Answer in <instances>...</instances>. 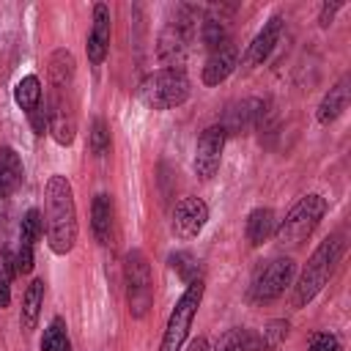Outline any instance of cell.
<instances>
[{
  "mask_svg": "<svg viewBox=\"0 0 351 351\" xmlns=\"http://www.w3.org/2000/svg\"><path fill=\"white\" fill-rule=\"evenodd\" d=\"M44 233L55 255H69L77 244V203L71 181L60 173L49 176L44 184Z\"/></svg>",
  "mask_w": 351,
  "mask_h": 351,
  "instance_id": "1",
  "label": "cell"
},
{
  "mask_svg": "<svg viewBox=\"0 0 351 351\" xmlns=\"http://www.w3.org/2000/svg\"><path fill=\"white\" fill-rule=\"evenodd\" d=\"M343 247L346 244H343V236L340 233L324 239L315 247V252L310 255V261L304 263V269H302V274H299V280L293 285V307H307L324 291V285L329 282L335 266L340 263Z\"/></svg>",
  "mask_w": 351,
  "mask_h": 351,
  "instance_id": "2",
  "label": "cell"
},
{
  "mask_svg": "<svg viewBox=\"0 0 351 351\" xmlns=\"http://www.w3.org/2000/svg\"><path fill=\"white\" fill-rule=\"evenodd\" d=\"M326 208H329V206H326V197H324V195H315V192L302 195V197L291 206V211L285 214V219L274 228L277 244H282V247H299L304 239L313 236V230H315L318 222L324 219Z\"/></svg>",
  "mask_w": 351,
  "mask_h": 351,
  "instance_id": "3",
  "label": "cell"
},
{
  "mask_svg": "<svg viewBox=\"0 0 351 351\" xmlns=\"http://www.w3.org/2000/svg\"><path fill=\"white\" fill-rule=\"evenodd\" d=\"M137 96L151 110L181 107L189 99V77L184 74V69H156L148 77H143Z\"/></svg>",
  "mask_w": 351,
  "mask_h": 351,
  "instance_id": "4",
  "label": "cell"
},
{
  "mask_svg": "<svg viewBox=\"0 0 351 351\" xmlns=\"http://www.w3.org/2000/svg\"><path fill=\"white\" fill-rule=\"evenodd\" d=\"M195 22H197V14L195 8L184 5L178 8L176 19H170L159 36V60L167 66V69H178L184 66L186 55H189V44H192V30H195Z\"/></svg>",
  "mask_w": 351,
  "mask_h": 351,
  "instance_id": "5",
  "label": "cell"
},
{
  "mask_svg": "<svg viewBox=\"0 0 351 351\" xmlns=\"http://www.w3.org/2000/svg\"><path fill=\"white\" fill-rule=\"evenodd\" d=\"M203 280L197 282H189L186 291L181 293V299L176 302L170 318H167V326H165V335H162V343H159V351H181L186 337H189V326L195 321V313L203 302Z\"/></svg>",
  "mask_w": 351,
  "mask_h": 351,
  "instance_id": "6",
  "label": "cell"
},
{
  "mask_svg": "<svg viewBox=\"0 0 351 351\" xmlns=\"http://www.w3.org/2000/svg\"><path fill=\"white\" fill-rule=\"evenodd\" d=\"M123 277H126L129 313H132V318H143L154 304V280H151V263L140 250L126 252Z\"/></svg>",
  "mask_w": 351,
  "mask_h": 351,
  "instance_id": "7",
  "label": "cell"
},
{
  "mask_svg": "<svg viewBox=\"0 0 351 351\" xmlns=\"http://www.w3.org/2000/svg\"><path fill=\"white\" fill-rule=\"evenodd\" d=\"M293 274H296V263L291 258H271L266 266L258 269V274L252 277V285H250V296L252 302L263 304V302H271L277 299L291 282H293Z\"/></svg>",
  "mask_w": 351,
  "mask_h": 351,
  "instance_id": "8",
  "label": "cell"
},
{
  "mask_svg": "<svg viewBox=\"0 0 351 351\" xmlns=\"http://www.w3.org/2000/svg\"><path fill=\"white\" fill-rule=\"evenodd\" d=\"M225 129L219 123L214 126H206L197 137V145H195V159H192V167H195V176L200 181H211L219 170V162H222V148H225Z\"/></svg>",
  "mask_w": 351,
  "mask_h": 351,
  "instance_id": "9",
  "label": "cell"
},
{
  "mask_svg": "<svg viewBox=\"0 0 351 351\" xmlns=\"http://www.w3.org/2000/svg\"><path fill=\"white\" fill-rule=\"evenodd\" d=\"M208 222V206L200 197H184L173 211V233L178 239H195Z\"/></svg>",
  "mask_w": 351,
  "mask_h": 351,
  "instance_id": "10",
  "label": "cell"
},
{
  "mask_svg": "<svg viewBox=\"0 0 351 351\" xmlns=\"http://www.w3.org/2000/svg\"><path fill=\"white\" fill-rule=\"evenodd\" d=\"M110 8L104 3H96L93 5V25H90V33H88V44H85V52H88V60L93 66H101L107 52H110Z\"/></svg>",
  "mask_w": 351,
  "mask_h": 351,
  "instance_id": "11",
  "label": "cell"
},
{
  "mask_svg": "<svg viewBox=\"0 0 351 351\" xmlns=\"http://www.w3.org/2000/svg\"><path fill=\"white\" fill-rule=\"evenodd\" d=\"M282 27H285V19L280 16V14H274L269 22H263V27L258 30V36L252 38V44L247 47V55H244V66H261L269 55H271V49L277 47V41H280V36H282Z\"/></svg>",
  "mask_w": 351,
  "mask_h": 351,
  "instance_id": "12",
  "label": "cell"
},
{
  "mask_svg": "<svg viewBox=\"0 0 351 351\" xmlns=\"http://www.w3.org/2000/svg\"><path fill=\"white\" fill-rule=\"evenodd\" d=\"M47 112H49V129L47 132L52 134V140L58 145H71L77 126H74V115H71L69 104L63 101L60 90H55V96L47 101Z\"/></svg>",
  "mask_w": 351,
  "mask_h": 351,
  "instance_id": "13",
  "label": "cell"
},
{
  "mask_svg": "<svg viewBox=\"0 0 351 351\" xmlns=\"http://www.w3.org/2000/svg\"><path fill=\"white\" fill-rule=\"evenodd\" d=\"M236 66H239V49L228 41L225 47H219V49H214L211 55H208V60H206V66H203V85H219V82H225L233 71H236Z\"/></svg>",
  "mask_w": 351,
  "mask_h": 351,
  "instance_id": "14",
  "label": "cell"
},
{
  "mask_svg": "<svg viewBox=\"0 0 351 351\" xmlns=\"http://www.w3.org/2000/svg\"><path fill=\"white\" fill-rule=\"evenodd\" d=\"M261 112H263V101L261 99H244V101L233 104L225 112V121L219 126L225 129V134H244L258 123Z\"/></svg>",
  "mask_w": 351,
  "mask_h": 351,
  "instance_id": "15",
  "label": "cell"
},
{
  "mask_svg": "<svg viewBox=\"0 0 351 351\" xmlns=\"http://www.w3.org/2000/svg\"><path fill=\"white\" fill-rule=\"evenodd\" d=\"M112 222H115V208H112V197L99 192L90 203V230L93 239L99 244H110L112 239Z\"/></svg>",
  "mask_w": 351,
  "mask_h": 351,
  "instance_id": "16",
  "label": "cell"
},
{
  "mask_svg": "<svg viewBox=\"0 0 351 351\" xmlns=\"http://www.w3.org/2000/svg\"><path fill=\"white\" fill-rule=\"evenodd\" d=\"M22 176H25V167L19 154L11 145H0V200L11 197L19 189Z\"/></svg>",
  "mask_w": 351,
  "mask_h": 351,
  "instance_id": "17",
  "label": "cell"
},
{
  "mask_svg": "<svg viewBox=\"0 0 351 351\" xmlns=\"http://www.w3.org/2000/svg\"><path fill=\"white\" fill-rule=\"evenodd\" d=\"M346 107H348V77H340L326 93H324V99H321V104H318V123H324V126H329L332 121H337L343 112H346Z\"/></svg>",
  "mask_w": 351,
  "mask_h": 351,
  "instance_id": "18",
  "label": "cell"
},
{
  "mask_svg": "<svg viewBox=\"0 0 351 351\" xmlns=\"http://www.w3.org/2000/svg\"><path fill=\"white\" fill-rule=\"evenodd\" d=\"M41 304H44V280L36 277L25 293H22V310H19V324L25 332H33L36 324H38V315H41Z\"/></svg>",
  "mask_w": 351,
  "mask_h": 351,
  "instance_id": "19",
  "label": "cell"
},
{
  "mask_svg": "<svg viewBox=\"0 0 351 351\" xmlns=\"http://www.w3.org/2000/svg\"><path fill=\"white\" fill-rule=\"evenodd\" d=\"M277 219H274V211L271 208H252L250 211V217H247V225H244V233H247V241L252 244V247H261L271 233H274V225Z\"/></svg>",
  "mask_w": 351,
  "mask_h": 351,
  "instance_id": "20",
  "label": "cell"
},
{
  "mask_svg": "<svg viewBox=\"0 0 351 351\" xmlns=\"http://www.w3.org/2000/svg\"><path fill=\"white\" fill-rule=\"evenodd\" d=\"M74 77V55L69 49H55L49 55V80L55 90H66Z\"/></svg>",
  "mask_w": 351,
  "mask_h": 351,
  "instance_id": "21",
  "label": "cell"
},
{
  "mask_svg": "<svg viewBox=\"0 0 351 351\" xmlns=\"http://www.w3.org/2000/svg\"><path fill=\"white\" fill-rule=\"evenodd\" d=\"M217 351H263V346H261L258 332H252L247 326H239V329H230L219 337Z\"/></svg>",
  "mask_w": 351,
  "mask_h": 351,
  "instance_id": "22",
  "label": "cell"
},
{
  "mask_svg": "<svg viewBox=\"0 0 351 351\" xmlns=\"http://www.w3.org/2000/svg\"><path fill=\"white\" fill-rule=\"evenodd\" d=\"M14 101H16L19 110L33 112V110L41 104V80H38L36 74L22 77V80L16 82V88H14Z\"/></svg>",
  "mask_w": 351,
  "mask_h": 351,
  "instance_id": "23",
  "label": "cell"
},
{
  "mask_svg": "<svg viewBox=\"0 0 351 351\" xmlns=\"http://www.w3.org/2000/svg\"><path fill=\"white\" fill-rule=\"evenodd\" d=\"M170 269L189 285V282H197L200 280V271H203V266H200V261L192 255V252H186V250H178V252H170Z\"/></svg>",
  "mask_w": 351,
  "mask_h": 351,
  "instance_id": "24",
  "label": "cell"
},
{
  "mask_svg": "<svg viewBox=\"0 0 351 351\" xmlns=\"http://www.w3.org/2000/svg\"><path fill=\"white\" fill-rule=\"evenodd\" d=\"M41 351H74L63 318H52L41 335Z\"/></svg>",
  "mask_w": 351,
  "mask_h": 351,
  "instance_id": "25",
  "label": "cell"
},
{
  "mask_svg": "<svg viewBox=\"0 0 351 351\" xmlns=\"http://www.w3.org/2000/svg\"><path fill=\"white\" fill-rule=\"evenodd\" d=\"M200 36H203V44L214 52V49H219V47H225L228 44V25H225V19L222 16H206L203 19V25H200Z\"/></svg>",
  "mask_w": 351,
  "mask_h": 351,
  "instance_id": "26",
  "label": "cell"
},
{
  "mask_svg": "<svg viewBox=\"0 0 351 351\" xmlns=\"http://www.w3.org/2000/svg\"><path fill=\"white\" fill-rule=\"evenodd\" d=\"M88 148H90L93 156H104V154H110V148H112V137H110V126H107L104 118H93L90 132H88Z\"/></svg>",
  "mask_w": 351,
  "mask_h": 351,
  "instance_id": "27",
  "label": "cell"
},
{
  "mask_svg": "<svg viewBox=\"0 0 351 351\" xmlns=\"http://www.w3.org/2000/svg\"><path fill=\"white\" fill-rule=\"evenodd\" d=\"M16 277V261L11 250H0V310L11 302V282Z\"/></svg>",
  "mask_w": 351,
  "mask_h": 351,
  "instance_id": "28",
  "label": "cell"
},
{
  "mask_svg": "<svg viewBox=\"0 0 351 351\" xmlns=\"http://www.w3.org/2000/svg\"><path fill=\"white\" fill-rule=\"evenodd\" d=\"M288 329H291V324H288L285 318H274V321H269V324L263 326V332H258L263 351H274V348H280V346L285 343V337H288Z\"/></svg>",
  "mask_w": 351,
  "mask_h": 351,
  "instance_id": "29",
  "label": "cell"
},
{
  "mask_svg": "<svg viewBox=\"0 0 351 351\" xmlns=\"http://www.w3.org/2000/svg\"><path fill=\"white\" fill-rule=\"evenodd\" d=\"M41 233H44L41 211H38V208H30V211L22 217V225H19V244H30V247H36V241L41 239Z\"/></svg>",
  "mask_w": 351,
  "mask_h": 351,
  "instance_id": "30",
  "label": "cell"
},
{
  "mask_svg": "<svg viewBox=\"0 0 351 351\" xmlns=\"http://www.w3.org/2000/svg\"><path fill=\"white\" fill-rule=\"evenodd\" d=\"M307 351H343V346H340V340L332 332H315L310 337Z\"/></svg>",
  "mask_w": 351,
  "mask_h": 351,
  "instance_id": "31",
  "label": "cell"
},
{
  "mask_svg": "<svg viewBox=\"0 0 351 351\" xmlns=\"http://www.w3.org/2000/svg\"><path fill=\"white\" fill-rule=\"evenodd\" d=\"M27 118H30V126H33L36 134H44V132L49 129V112H47V104H38L33 112H27Z\"/></svg>",
  "mask_w": 351,
  "mask_h": 351,
  "instance_id": "32",
  "label": "cell"
},
{
  "mask_svg": "<svg viewBox=\"0 0 351 351\" xmlns=\"http://www.w3.org/2000/svg\"><path fill=\"white\" fill-rule=\"evenodd\" d=\"M14 261H16V274H30L33 271V247L19 244V252L14 255Z\"/></svg>",
  "mask_w": 351,
  "mask_h": 351,
  "instance_id": "33",
  "label": "cell"
},
{
  "mask_svg": "<svg viewBox=\"0 0 351 351\" xmlns=\"http://www.w3.org/2000/svg\"><path fill=\"white\" fill-rule=\"evenodd\" d=\"M340 8H343V3H324V5H321V16H318L321 27H329L332 19H335V14H337Z\"/></svg>",
  "mask_w": 351,
  "mask_h": 351,
  "instance_id": "34",
  "label": "cell"
},
{
  "mask_svg": "<svg viewBox=\"0 0 351 351\" xmlns=\"http://www.w3.org/2000/svg\"><path fill=\"white\" fill-rule=\"evenodd\" d=\"M184 351H208V340L206 337H192Z\"/></svg>",
  "mask_w": 351,
  "mask_h": 351,
  "instance_id": "35",
  "label": "cell"
}]
</instances>
